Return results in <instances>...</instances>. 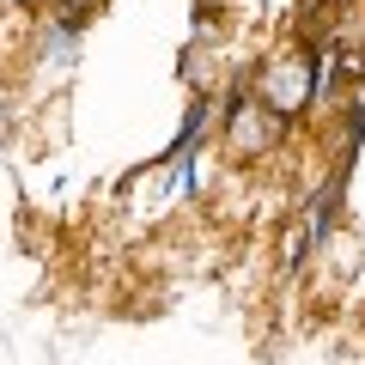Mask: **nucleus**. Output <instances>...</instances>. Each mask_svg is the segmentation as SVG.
<instances>
[{
  "instance_id": "f257e3e1",
  "label": "nucleus",
  "mask_w": 365,
  "mask_h": 365,
  "mask_svg": "<svg viewBox=\"0 0 365 365\" xmlns=\"http://www.w3.org/2000/svg\"><path fill=\"white\" fill-rule=\"evenodd\" d=\"M250 98H256L262 110H274V116L287 122H304L317 110V49H304V43H280V49H268L256 61V73L244 79Z\"/></svg>"
},
{
  "instance_id": "f03ea898",
  "label": "nucleus",
  "mask_w": 365,
  "mask_h": 365,
  "mask_svg": "<svg viewBox=\"0 0 365 365\" xmlns=\"http://www.w3.org/2000/svg\"><path fill=\"white\" fill-rule=\"evenodd\" d=\"M220 134H225V158H237V165H256V158H274V153H280L292 128L274 116V110H262L256 98H250V86L237 79L232 98L220 104Z\"/></svg>"
},
{
  "instance_id": "7ed1b4c3",
  "label": "nucleus",
  "mask_w": 365,
  "mask_h": 365,
  "mask_svg": "<svg viewBox=\"0 0 365 365\" xmlns=\"http://www.w3.org/2000/svg\"><path fill=\"white\" fill-rule=\"evenodd\" d=\"M353 79H365V43L353 49Z\"/></svg>"
},
{
  "instance_id": "20e7f679",
  "label": "nucleus",
  "mask_w": 365,
  "mask_h": 365,
  "mask_svg": "<svg viewBox=\"0 0 365 365\" xmlns=\"http://www.w3.org/2000/svg\"><path fill=\"white\" fill-rule=\"evenodd\" d=\"M0 6H6V13H25V6H43V0H0Z\"/></svg>"
},
{
  "instance_id": "39448f33",
  "label": "nucleus",
  "mask_w": 365,
  "mask_h": 365,
  "mask_svg": "<svg viewBox=\"0 0 365 365\" xmlns=\"http://www.w3.org/2000/svg\"><path fill=\"white\" fill-rule=\"evenodd\" d=\"M304 6H323V0H304Z\"/></svg>"
}]
</instances>
